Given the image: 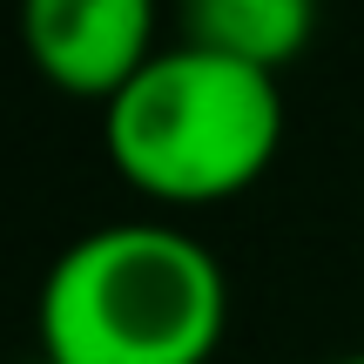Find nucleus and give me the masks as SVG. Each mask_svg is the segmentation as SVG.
I'll list each match as a JSON object with an SVG mask.
<instances>
[{"mask_svg":"<svg viewBox=\"0 0 364 364\" xmlns=\"http://www.w3.org/2000/svg\"><path fill=\"white\" fill-rule=\"evenodd\" d=\"M230 324V277L169 223H102L48 263L41 358L203 364Z\"/></svg>","mask_w":364,"mask_h":364,"instance_id":"f257e3e1","label":"nucleus"},{"mask_svg":"<svg viewBox=\"0 0 364 364\" xmlns=\"http://www.w3.org/2000/svg\"><path fill=\"white\" fill-rule=\"evenodd\" d=\"M108 162L162 203H223L270 169L284 142L277 75L203 48H162L102 108Z\"/></svg>","mask_w":364,"mask_h":364,"instance_id":"f03ea898","label":"nucleus"},{"mask_svg":"<svg viewBox=\"0 0 364 364\" xmlns=\"http://www.w3.org/2000/svg\"><path fill=\"white\" fill-rule=\"evenodd\" d=\"M21 41L61 95L115 102L156 61V0H21Z\"/></svg>","mask_w":364,"mask_h":364,"instance_id":"7ed1b4c3","label":"nucleus"},{"mask_svg":"<svg viewBox=\"0 0 364 364\" xmlns=\"http://www.w3.org/2000/svg\"><path fill=\"white\" fill-rule=\"evenodd\" d=\"M317 27V0H182V48L284 75Z\"/></svg>","mask_w":364,"mask_h":364,"instance_id":"20e7f679","label":"nucleus"},{"mask_svg":"<svg viewBox=\"0 0 364 364\" xmlns=\"http://www.w3.org/2000/svg\"><path fill=\"white\" fill-rule=\"evenodd\" d=\"M331 364H364V351H344V358H331Z\"/></svg>","mask_w":364,"mask_h":364,"instance_id":"39448f33","label":"nucleus"},{"mask_svg":"<svg viewBox=\"0 0 364 364\" xmlns=\"http://www.w3.org/2000/svg\"><path fill=\"white\" fill-rule=\"evenodd\" d=\"M41 364H54V358H41Z\"/></svg>","mask_w":364,"mask_h":364,"instance_id":"423d86ee","label":"nucleus"}]
</instances>
